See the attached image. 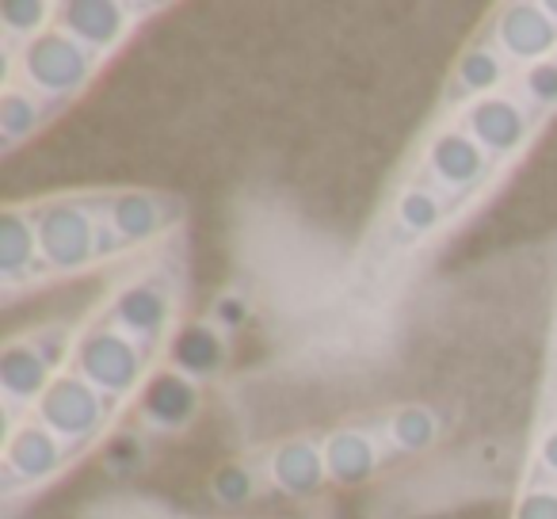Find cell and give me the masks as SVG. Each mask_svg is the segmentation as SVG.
<instances>
[{"label": "cell", "mask_w": 557, "mask_h": 519, "mask_svg": "<svg viewBox=\"0 0 557 519\" xmlns=\"http://www.w3.org/2000/svg\"><path fill=\"white\" fill-rule=\"evenodd\" d=\"M321 450H325L329 481H336V485H359V481L374 478V470H379V447H374L371 435L359 432V428H341V432H333L321 443Z\"/></svg>", "instance_id": "16"}, {"label": "cell", "mask_w": 557, "mask_h": 519, "mask_svg": "<svg viewBox=\"0 0 557 519\" xmlns=\"http://www.w3.org/2000/svg\"><path fill=\"white\" fill-rule=\"evenodd\" d=\"M516 519H557V489H527L519 496Z\"/></svg>", "instance_id": "25"}, {"label": "cell", "mask_w": 557, "mask_h": 519, "mask_svg": "<svg viewBox=\"0 0 557 519\" xmlns=\"http://www.w3.org/2000/svg\"><path fill=\"white\" fill-rule=\"evenodd\" d=\"M466 134L488 157H511L531 138V115L523 103L508 100V96H485L466 108Z\"/></svg>", "instance_id": "8"}, {"label": "cell", "mask_w": 557, "mask_h": 519, "mask_svg": "<svg viewBox=\"0 0 557 519\" xmlns=\"http://www.w3.org/2000/svg\"><path fill=\"white\" fill-rule=\"evenodd\" d=\"M523 96L531 108L557 111V58H546L523 73Z\"/></svg>", "instance_id": "24"}, {"label": "cell", "mask_w": 557, "mask_h": 519, "mask_svg": "<svg viewBox=\"0 0 557 519\" xmlns=\"http://www.w3.org/2000/svg\"><path fill=\"white\" fill-rule=\"evenodd\" d=\"M58 27L92 54H108L131 27V9L108 0H73V4H58Z\"/></svg>", "instance_id": "12"}, {"label": "cell", "mask_w": 557, "mask_h": 519, "mask_svg": "<svg viewBox=\"0 0 557 519\" xmlns=\"http://www.w3.org/2000/svg\"><path fill=\"white\" fill-rule=\"evenodd\" d=\"M443 199L428 187H412V191L401 195L397 202V225H401L409 237H424V233H435L443 225Z\"/></svg>", "instance_id": "21"}, {"label": "cell", "mask_w": 557, "mask_h": 519, "mask_svg": "<svg viewBox=\"0 0 557 519\" xmlns=\"http://www.w3.org/2000/svg\"><path fill=\"white\" fill-rule=\"evenodd\" d=\"M39 225V248H42V264L50 272H81L103 252V225L92 214L88 202L77 199H58L35 214Z\"/></svg>", "instance_id": "2"}, {"label": "cell", "mask_w": 557, "mask_h": 519, "mask_svg": "<svg viewBox=\"0 0 557 519\" xmlns=\"http://www.w3.org/2000/svg\"><path fill=\"white\" fill-rule=\"evenodd\" d=\"M42 256L39 248V225H35V214L20 207H9L4 218H0V275L9 283L32 275L35 260Z\"/></svg>", "instance_id": "18"}, {"label": "cell", "mask_w": 557, "mask_h": 519, "mask_svg": "<svg viewBox=\"0 0 557 519\" xmlns=\"http://www.w3.org/2000/svg\"><path fill=\"white\" fill-rule=\"evenodd\" d=\"M20 70H24L27 88L39 92L42 100H65L92 81L96 54L81 47L73 35H65L62 27H54L20 50Z\"/></svg>", "instance_id": "3"}, {"label": "cell", "mask_w": 557, "mask_h": 519, "mask_svg": "<svg viewBox=\"0 0 557 519\" xmlns=\"http://www.w3.org/2000/svg\"><path fill=\"white\" fill-rule=\"evenodd\" d=\"M111 325L131 336L134 344L149 348V344H157L169 333L172 295L153 280L126 283V287H119L115 298H111Z\"/></svg>", "instance_id": "5"}, {"label": "cell", "mask_w": 557, "mask_h": 519, "mask_svg": "<svg viewBox=\"0 0 557 519\" xmlns=\"http://www.w3.org/2000/svg\"><path fill=\"white\" fill-rule=\"evenodd\" d=\"M50 16H58V9L50 4H39V0H9V4H0V24L9 35H20L24 47L39 35H47Z\"/></svg>", "instance_id": "22"}, {"label": "cell", "mask_w": 557, "mask_h": 519, "mask_svg": "<svg viewBox=\"0 0 557 519\" xmlns=\"http://www.w3.org/2000/svg\"><path fill=\"white\" fill-rule=\"evenodd\" d=\"M58 359L42 348L35 336L27 341H12L0 356V390H4V401L20 405V409H32L39 405V397L50 390V382L58 379L54 374Z\"/></svg>", "instance_id": "10"}, {"label": "cell", "mask_w": 557, "mask_h": 519, "mask_svg": "<svg viewBox=\"0 0 557 519\" xmlns=\"http://www.w3.org/2000/svg\"><path fill=\"white\" fill-rule=\"evenodd\" d=\"M169 363L172 371L187 374L191 382L218 379L230 363V341H225L222 325L214 321H195L172 333L169 341Z\"/></svg>", "instance_id": "13"}, {"label": "cell", "mask_w": 557, "mask_h": 519, "mask_svg": "<svg viewBox=\"0 0 557 519\" xmlns=\"http://www.w3.org/2000/svg\"><path fill=\"white\" fill-rule=\"evenodd\" d=\"M542 9H546V12H549V20L557 24V0H549V4H542Z\"/></svg>", "instance_id": "28"}, {"label": "cell", "mask_w": 557, "mask_h": 519, "mask_svg": "<svg viewBox=\"0 0 557 519\" xmlns=\"http://www.w3.org/2000/svg\"><path fill=\"white\" fill-rule=\"evenodd\" d=\"M199 405H202L199 382L172 371V367L149 374V382L141 386V420L149 428H157V432H180V428H187L199 417Z\"/></svg>", "instance_id": "11"}, {"label": "cell", "mask_w": 557, "mask_h": 519, "mask_svg": "<svg viewBox=\"0 0 557 519\" xmlns=\"http://www.w3.org/2000/svg\"><path fill=\"white\" fill-rule=\"evenodd\" d=\"M539 466L557 478V428H549V432L539 440Z\"/></svg>", "instance_id": "27"}, {"label": "cell", "mask_w": 557, "mask_h": 519, "mask_svg": "<svg viewBox=\"0 0 557 519\" xmlns=\"http://www.w3.org/2000/svg\"><path fill=\"white\" fill-rule=\"evenodd\" d=\"M73 367L85 382H92L108 401H123L146 386V348L134 344L115 325H92L73 348Z\"/></svg>", "instance_id": "1"}, {"label": "cell", "mask_w": 557, "mask_h": 519, "mask_svg": "<svg viewBox=\"0 0 557 519\" xmlns=\"http://www.w3.org/2000/svg\"><path fill=\"white\" fill-rule=\"evenodd\" d=\"M508 81V58L500 54L496 42H478L470 47L455 65V81H450V96L458 100H485V96H496V88Z\"/></svg>", "instance_id": "17"}, {"label": "cell", "mask_w": 557, "mask_h": 519, "mask_svg": "<svg viewBox=\"0 0 557 519\" xmlns=\"http://www.w3.org/2000/svg\"><path fill=\"white\" fill-rule=\"evenodd\" d=\"M103 218H108V233L115 245H146L169 225V207L149 191H119L103 202Z\"/></svg>", "instance_id": "15"}, {"label": "cell", "mask_w": 557, "mask_h": 519, "mask_svg": "<svg viewBox=\"0 0 557 519\" xmlns=\"http://www.w3.org/2000/svg\"><path fill=\"white\" fill-rule=\"evenodd\" d=\"M389 440L405 455L435 447V440H440V417L432 409H424V405H405V409H397L389 417Z\"/></svg>", "instance_id": "20"}, {"label": "cell", "mask_w": 557, "mask_h": 519, "mask_svg": "<svg viewBox=\"0 0 557 519\" xmlns=\"http://www.w3.org/2000/svg\"><path fill=\"white\" fill-rule=\"evenodd\" d=\"M424 164H428L432 184L462 195V191H473L478 184H485L493 157H488L466 131H443L428 141Z\"/></svg>", "instance_id": "7"}, {"label": "cell", "mask_w": 557, "mask_h": 519, "mask_svg": "<svg viewBox=\"0 0 557 519\" xmlns=\"http://www.w3.org/2000/svg\"><path fill=\"white\" fill-rule=\"evenodd\" d=\"M268 478H271V485H278L287 496H298V501L318 496L321 485L329 481L325 450H321L313 440L278 443L268 458Z\"/></svg>", "instance_id": "14"}, {"label": "cell", "mask_w": 557, "mask_h": 519, "mask_svg": "<svg viewBox=\"0 0 557 519\" xmlns=\"http://www.w3.org/2000/svg\"><path fill=\"white\" fill-rule=\"evenodd\" d=\"M111 405L115 401H108L81 374H58L47 394L39 397V405H35V420H42L65 447H81V443L96 440L103 432Z\"/></svg>", "instance_id": "4"}, {"label": "cell", "mask_w": 557, "mask_h": 519, "mask_svg": "<svg viewBox=\"0 0 557 519\" xmlns=\"http://www.w3.org/2000/svg\"><path fill=\"white\" fill-rule=\"evenodd\" d=\"M47 119V100L32 88H9L0 96V131L4 141H20L27 134L39 131V123Z\"/></svg>", "instance_id": "19"}, {"label": "cell", "mask_w": 557, "mask_h": 519, "mask_svg": "<svg viewBox=\"0 0 557 519\" xmlns=\"http://www.w3.org/2000/svg\"><path fill=\"white\" fill-rule=\"evenodd\" d=\"M65 458H70V447L42 420H24L20 428H12L4 443V473L9 481H24V485L54 478Z\"/></svg>", "instance_id": "9"}, {"label": "cell", "mask_w": 557, "mask_h": 519, "mask_svg": "<svg viewBox=\"0 0 557 519\" xmlns=\"http://www.w3.org/2000/svg\"><path fill=\"white\" fill-rule=\"evenodd\" d=\"M210 493H214V501H222L225 508H240V504L256 501V493H260V478H256L252 466L230 462V466H222V470L214 473V481H210Z\"/></svg>", "instance_id": "23"}, {"label": "cell", "mask_w": 557, "mask_h": 519, "mask_svg": "<svg viewBox=\"0 0 557 519\" xmlns=\"http://www.w3.org/2000/svg\"><path fill=\"white\" fill-rule=\"evenodd\" d=\"M496 47L508 62L539 65L554 58L557 50V24L542 4H508L496 16Z\"/></svg>", "instance_id": "6"}, {"label": "cell", "mask_w": 557, "mask_h": 519, "mask_svg": "<svg viewBox=\"0 0 557 519\" xmlns=\"http://www.w3.org/2000/svg\"><path fill=\"white\" fill-rule=\"evenodd\" d=\"M108 462L115 466V470L131 473L134 466L141 462V440H134V435H123V440H115V447L108 450Z\"/></svg>", "instance_id": "26"}]
</instances>
